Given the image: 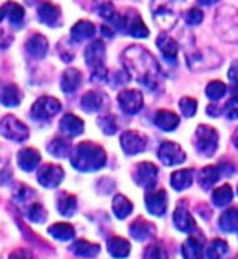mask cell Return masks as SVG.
<instances>
[{
  "instance_id": "3",
  "label": "cell",
  "mask_w": 238,
  "mask_h": 259,
  "mask_svg": "<svg viewBox=\"0 0 238 259\" xmlns=\"http://www.w3.org/2000/svg\"><path fill=\"white\" fill-rule=\"evenodd\" d=\"M113 24L122 32H127V34L136 39H144L149 36V29L143 23L141 16L135 12H128L127 15H117V18L113 20Z\"/></svg>"
},
{
  "instance_id": "19",
  "label": "cell",
  "mask_w": 238,
  "mask_h": 259,
  "mask_svg": "<svg viewBox=\"0 0 238 259\" xmlns=\"http://www.w3.org/2000/svg\"><path fill=\"white\" fill-rule=\"evenodd\" d=\"M157 47L167 62H170V63L175 62L177 54H178V44L167 34V32H161L157 36Z\"/></svg>"
},
{
  "instance_id": "40",
  "label": "cell",
  "mask_w": 238,
  "mask_h": 259,
  "mask_svg": "<svg viewBox=\"0 0 238 259\" xmlns=\"http://www.w3.org/2000/svg\"><path fill=\"white\" fill-rule=\"evenodd\" d=\"M94 8H96V13L102 16L104 20L113 23V20L117 18L115 8H113V5L109 2V0H94Z\"/></svg>"
},
{
  "instance_id": "27",
  "label": "cell",
  "mask_w": 238,
  "mask_h": 259,
  "mask_svg": "<svg viewBox=\"0 0 238 259\" xmlns=\"http://www.w3.org/2000/svg\"><path fill=\"white\" fill-rule=\"evenodd\" d=\"M104 105H105V96L102 93L89 91V93H86L83 97H81V107H83L89 113L102 110Z\"/></svg>"
},
{
  "instance_id": "18",
  "label": "cell",
  "mask_w": 238,
  "mask_h": 259,
  "mask_svg": "<svg viewBox=\"0 0 238 259\" xmlns=\"http://www.w3.org/2000/svg\"><path fill=\"white\" fill-rule=\"evenodd\" d=\"M60 130L62 132L73 138V136H80L81 133L85 132V121L81 120L80 117L73 115V113H65L60 120Z\"/></svg>"
},
{
  "instance_id": "1",
  "label": "cell",
  "mask_w": 238,
  "mask_h": 259,
  "mask_svg": "<svg viewBox=\"0 0 238 259\" xmlns=\"http://www.w3.org/2000/svg\"><path fill=\"white\" fill-rule=\"evenodd\" d=\"M122 62L128 70L130 76H135L147 89H155L159 86L161 67L155 62L154 57L147 51H144L143 47L139 46L128 47L122 55Z\"/></svg>"
},
{
  "instance_id": "44",
  "label": "cell",
  "mask_w": 238,
  "mask_h": 259,
  "mask_svg": "<svg viewBox=\"0 0 238 259\" xmlns=\"http://www.w3.org/2000/svg\"><path fill=\"white\" fill-rule=\"evenodd\" d=\"M144 259H169V257L161 243H151V245L144 249Z\"/></svg>"
},
{
  "instance_id": "38",
  "label": "cell",
  "mask_w": 238,
  "mask_h": 259,
  "mask_svg": "<svg viewBox=\"0 0 238 259\" xmlns=\"http://www.w3.org/2000/svg\"><path fill=\"white\" fill-rule=\"evenodd\" d=\"M47 149L54 157H67L71 151V146L67 140H63V138H55V140L49 143Z\"/></svg>"
},
{
  "instance_id": "6",
  "label": "cell",
  "mask_w": 238,
  "mask_h": 259,
  "mask_svg": "<svg viewBox=\"0 0 238 259\" xmlns=\"http://www.w3.org/2000/svg\"><path fill=\"white\" fill-rule=\"evenodd\" d=\"M217 29L220 36L238 42V12H233V15H227V8H220L217 12Z\"/></svg>"
},
{
  "instance_id": "4",
  "label": "cell",
  "mask_w": 238,
  "mask_h": 259,
  "mask_svg": "<svg viewBox=\"0 0 238 259\" xmlns=\"http://www.w3.org/2000/svg\"><path fill=\"white\" fill-rule=\"evenodd\" d=\"M0 135L7 140H12L15 143H23L28 140L29 136V130L28 126L20 121L13 115H5L0 121Z\"/></svg>"
},
{
  "instance_id": "50",
  "label": "cell",
  "mask_w": 238,
  "mask_h": 259,
  "mask_svg": "<svg viewBox=\"0 0 238 259\" xmlns=\"http://www.w3.org/2000/svg\"><path fill=\"white\" fill-rule=\"evenodd\" d=\"M91 79L94 83H104L105 79H107V70L105 67H97L91 71Z\"/></svg>"
},
{
  "instance_id": "21",
  "label": "cell",
  "mask_w": 238,
  "mask_h": 259,
  "mask_svg": "<svg viewBox=\"0 0 238 259\" xmlns=\"http://www.w3.org/2000/svg\"><path fill=\"white\" fill-rule=\"evenodd\" d=\"M154 123L157 128L164 130V132H174V130L178 126L180 118L175 112L170 110H157L154 115Z\"/></svg>"
},
{
  "instance_id": "57",
  "label": "cell",
  "mask_w": 238,
  "mask_h": 259,
  "mask_svg": "<svg viewBox=\"0 0 238 259\" xmlns=\"http://www.w3.org/2000/svg\"><path fill=\"white\" fill-rule=\"evenodd\" d=\"M235 259H238V256H236V257H235Z\"/></svg>"
},
{
  "instance_id": "51",
  "label": "cell",
  "mask_w": 238,
  "mask_h": 259,
  "mask_svg": "<svg viewBox=\"0 0 238 259\" xmlns=\"http://www.w3.org/2000/svg\"><path fill=\"white\" fill-rule=\"evenodd\" d=\"M8 259H32V253L29 249L20 248V249H15L13 253L8 256Z\"/></svg>"
},
{
  "instance_id": "13",
  "label": "cell",
  "mask_w": 238,
  "mask_h": 259,
  "mask_svg": "<svg viewBox=\"0 0 238 259\" xmlns=\"http://www.w3.org/2000/svg\"><path fill=\"white\" fill-rule=\"evenodd\" d=\"M146 207L152 215H164L167 210V193L164 190H149L146 193Z\"/></svg>"
},
{
  "instance_id": "26",
  "label": "cell",
  "mask_w": 238,
  "mask_h": 259,
  "mask_svg": "<svg viewBox=\"0 0 238 259\" xmlns=\"http://www.w3.org/2000/svg\"><path fill=\"white\" fill-rule=\"evenodd\" d=\"M96 34V26L91 21H86V20H81L78 21L75 26L71 28L70 36L75 42H83V40L91 39Z\"/></svg>"
},
{
  "instance_id": "29",
  "label": "cell",
  "mask_w": 238,
  "mask_h": 259,
  "mask_svg": "<svg viewBox=\"0 0 238 259\" xmlns=\"http://www.w3.org/2000/svg\"><path fill=\"white\" fill-rule=\"evenodd\" d=\"M39 162H41V154L36 149L26 148L18 152V164L24 172H32L39 165Z\"/></svg>"
},
{
  "instance_id": "9",
  "label": "cell",
  "mask_w": 238,
  "mask_h": 259,
  "mask_svg": "<svg viewBox=\"0 0 238 259\" xmlns=\"http://www.w3.org/2000/svg\"><path fill=\"white\" fill-rule=\"evenodd\" d=\"M157 177H159V170L151 162H141L138 164L135 170V182L146 188L147 191L154 190L155 183H157Z\"/></svg>"
},
{
  "instance_id": "16",
  "label": "cell",
  "mask_w": 238,
  "mask_h": 259,
  "mask_svg": "<svg viewBox=\"0 0 238 259\" xmlns=\"http://www.w3.org/2000/svg\"><path fill=\"white\" fill-rule=\"evenodd\" d=\"M104 59H105V46L102 40H93L91 44L86 47L85 51V60L91 67V70L97 67H104Z\"/></svg>"
},
{
  "instance_id": "15",
  "label": "cell",
  "mask_w": 238,
  "mask_h": 259,
  "mask_svg": "<svg viewBox=\"0 0 238 259\" xmlns=\"http://www.w3.org/2000/svg\"><path fill=\"white\" fill-rule=\"evenodd\" d=\"M174 224L180 232L194 233L196 230H198L193 215L190 214V210H188L183 204H178L177 209L174 210Z\"/></svg>"
},
{
  "instance_id": "10",
  "label": "cell",
  "mask_w": 238,
  "mask_h": 259,
  "mask_svg": "<svg viewBox=\"0 0 238 259\" xmlns=\"http://www.w3.org/2000/svg\"><path fill=\"white\" fill-rule=\"evenodd\" d=\"M120 144H122V149L125 151V154H128V156H135V154H139L146 149L147 138L139 132L130 130V132H125L120 136Z\"/></svg>"
},
{
  "instance_id": "11",
  "label": "cell",
  "mask_w": 238,
  "mask_h": 259,
  "mask_svg": "<svg viewBox=\"0 0 238 259\" xmlns=\"http://www.w3.org/2000/svg\"><path fill=\"white\" fill-rule=\"evenodd\" d=\"M63 168L55 164H46L39 168L37 172V182L44 186V188H57L63 180Z\"/></svg>"
},
{
  "instance_id": "30",
  "label": "cell",
  "mask_w": 238,
  "mask_h": 259,
  "mask_svg": "<svg viewBox=\"0 0 238 259\" xmlns=\"http://www.w3.org/2000/svg\"><path fill=\"white\" fill-rule=\"evenodd\" d=\"M71 251L80 257H96L101 253V246L88 240H78L71 245Z\"/></svg>"
},
{
  "instance_id": "22",
  "label": "cell",
  "mask_w": 238,
  "mask_h": 259,
  "mask_svg": "<svg viewBox=\"0 0 238 259\" xmlns=\"http://www.w3.org/2000/svg\"><path fill=\"white\" fill-rule=\"evenodd\" d=\"M182 256L185 259H204V243L203 238L190 237L182 245Z\"/></svg>"
},
{
  "instance_id": "45",
  "label": "cell",
  "mask_w": 238,
  "mask_h": 259,
  "mask_svg": "<svg viewBox=\"0 0 238 259\" xmlns=\"http://www.w3.org/2000/svg\"><path fill=\"white\" fill-rule=\"evenodd\" d=\"M180 110L185 117H193L198 110V102L193 97H183V99H180Z\"/></svg>"
},
{
  "instance_id": "8",
  "label": "cell",
  "mask_w": 238,
  "mask_h": 259,
  "mask_svg": "<svg viewBox=\"0 0 238 259\" xmlns=\"http://www.w3.org/2000/svg\"><path fill=\"white\" fill-rule=\"evenodd\" d=\"M157 156L164 165H178V164H183L186 159V154L180 148V144L172 143V141H164L159 146Z\"/></svg>"
},
{
  "instance_id": "55",
  "label": "cell",
  "mask_w": 238,
  "mask_h": 259,
  "mask_svg": "<svg viewBox=\"0 0 238 259\" xmlns=\"http://www.w3.org/2000/svg\"><path fill=\"white\" fill-rule=\"evenodd\" d=\"M233 144H235L236 148H238V130H236V132H235V135H233Z\"/></svg>"
},
{
  "instance_id": "7",
  "label": "cell",
  "mask_w": 238,
  "mask_h": 259,
  "mask_svg": "<svg viewBox=\"0 0 238 259\" xmlns=\"http://www.w3.org/2000/svg\"><path fill=\"white\" fill-rule=\"evenodd\" d=\"M62 110V104L59 99L55 97H39V99L32 104V109H31V115L34 117L36 120L41 121H46L49 118H52L54 115H57Z\"/></svg>"
},
{
  "instance_id": "33",
  "label": "cell",
  "mask_w": 238,
  "mask_h": 259,
  "mask_svg": "<svg viewBox=\"0 0 238 259\" xmlns=\"http://www.w3.org/2000/svg\"><path fill=\"white\" fill-rule=\"evenodd\" d=\"M107 249H109L110 256L117 257V259H123V257H127L130 254L131 246H130V241H127L125 238L112 237L107 241Z\"/></svg>"
},
{
  "instance_id": "12",
  "label": "cell",
  "mask_w": 238,
  "mask_h": 259,
  "mask_svg": "<svg viewBox=\"0 0 238 259\" xmlns=\"http://www.w3.org/2000/svg\"><path fill=\"white\" fill-rule=\"evenodd\" d=\"M143 94L138 91V89H127V91H122L118 94V105L122 110L128 113V115H135L139 110L143 109Z\"/></svg>"
},
{
  "instance_id": "42",
  "label": "cell",
  "mask_w": 238,
  "mask_h": 259,
  "mask_svg": "<svg viewBox=\"0 0 238 259\" xmlns=\"http://www.w3.org/2000/svg\"><path fill=\"white\" fill-rule=\"evenodd\" d=\"M227 93V86L222 83V81H211V83L206 86V96L211 101H219L222 99Z\"/></svg>"
},
{
  "instance_id": "43",
  "label": "cell",
  "mask_w": 238,
  "mask_h": 259,
  "mask_svg": "<svg viewBox=\"0 0 238 259\" xmlns=\"http://www.w3.org/2000/svg\"><path fill=\"white\" fill-rule=\"evenodd\" d=\"M26 215L31 222H36V224H43L47 219V212L41 202H32L26 210Z\"/></svg>"
},
{
  "instance_id": "20",
  "label": "cell",
  "mask_w": 238,
  "mask_h": 259,
  "mask_svg": "<svg viewBox=\"0 0 238 259\" xmlns=\"http://www.w3.org/2000/svg\"><path fill=\"white\" fill-rule=\"evenodd\" d=\"M49 51V42L43 34H32L26 42V52L32 59H44Z\"/></svg>"
},
{
  "instance_id": "36",
  "label": "cell",
  "mask_w": 238,
  "mask_h": 259,
  "mask_svg": "<svg viewBox=\"0 0 238 259\" xmlns=\"http://www.w3.org/2000/svg\"><path fill=\"white\" fill-rule=\"evenodd\" d=\"M233 199V190L230 185H222L212 191V202L217 207H224Z\"/></svg>"
},
{
  "instance_id": "25",
  "label": "cell",
  "mask_w": 238,
  "mask_h": 259,
  "mask_svg": "<svg viewBox=\"0 0 238 259\" xmlns=\"http://www.w3.org/2000/svg\"><path fill=\"white\" fill-rule=\"evenodd\" d=\"M193 175L194 172L191 168H182L177 170L170 175V185L175 191H183L186 188H190L193 183Z\"/></svg>"
},
{
  "instance_id": "54",
  "label": "cell",
  "mask_w": 238,
  "mask_h": 259,
  "mask_svg": "<svg viewBox=\"0 0 238 259\" xmlns=\"http://www.w3.org/2000/svg\"><path fill=\"white\" fill-rule=\"evenodd\" d=\"M101 31H102L107 37H112V36H113V31H110V28H107V26H102Z\"/></svg>"
},
{
  "instance_id": "5",
  "label": "cell",
  "mask_w": 238,
  "mask_h": 259,
  "mask_svg": "<svg viewBox=\"0 0 238 259\" xmlns=\"http://www.w3.org/2000/svg\"><path fill=\"white\" fill-rule=\"evenodd\" d=\"M196 149H198L203 156H212L217 151L219 146V135L216 128L208 126V125H200L196 130Z\"/></svg>"
},
{
  "instance_id": "17",
  "label": "cell",
  "mask_w": 238,
  "mask_h": 259,
  "mask_svg": "<svg viewBox=\"0 0 238 259\" xmlns=\"http://www.w3.org/2000/svg\"><path fill=\"white\" fill-rule=\"evenodd\" d=\"M155 233V225L151 224L146 219H136V221L130 225V235L133 237L136 241H146L154 237Z\"/></svg>"
},
{
  "instance_id": "56",
  "label": "cell",
  "mask_w": 238,
  "mask_h": 259,
  "mask_svg": "<svg viewBox=\"0 0 238 259\" xmlns=\"http://www.w3.org/2000/svg\"><path fill=\"white\" fill-rule=\"evenodd\" d=\"M4 16H7V13H5V8H0V21L4 20Z\"/></svg>"
},
{
  "instance_id": "48",
  "label": "cell",
  "mask_w": 238,
  "mask_h": 259,
  "mask_svg": "<svg viewBox=\"0 0 238 259\" xmlns=\"http://www.w3.org/2000/svg\"><path fill=\"white\" fill-rule=\"evenodd\" d=\"M185 21L191 26H196V24H201L203 21V12L200 10L198 7H193L190 8L186 13H185Z\"/></svg>"
},
{
  "instance_id": "14",
  "label": "cell",
  "mask_w": 238,
  "mask_h": 259,
  "mask_svg": "<svg viewBox=\"0 0 238 259\" xmlns=\"http://www.w3.org/2000/svg\"><path fill=\"white\" fill-rule=\"evenodd\" d=\"M37 16L41 23H44L46 26L57 28L62 21V10L51 2H44L37 8Z\"/></svg>"
},
{
  "instance_id": "31",
  "label": "cell",
  "mask_w": 238,
  "mask_h": 259,
  "mask_svg": "<svg viewBox=\"0 0 238 259\" xmlns=\"http://www.w3.org/2000/svg\"><path fill=\"white\" fill-rule=\"evenodd\" d=\"M0 102L5 107H16L21 102V93L16 84H5L0 89Z\"/></svg>"
},
{
  "instance_id": "52",
  "label": "cell",
  "mask_w": 238,
  "mask_h": 259,
  "mask_svg": "<svg viewBox=\"0 0 238 259\" xmlns=\"http://www.w3.org/2000/svg\"><path fill=\"white\" fill-rule=\"evenodd\" d=\"M208 113H209V115H219V109H217V105H209V107H208Z\"/></svg>"
},
{
  "instance_id": "39",
  "label": "cell",
  "mask_w": 238,
  "mask_h": 259,
  "mask_svg": "<svg viewBox=\"0 0 238 259\" xmlns=\"http://www.w3.org/2000/svg\"><path fill=\"white\" fill-rule=\"evenodd\" d=\"M228 251V245L220 238H216L209 243L208 251H206V256L208 259H224L225 254Z\"/></svg>"
},
{
  "instance_id": "34",
  "label": "cell",
  "mask_w": 238,
  "mask_h": 259,
  "mask_svg": "<svg viewBox=\"0 0 238 259\" xmlns=\"http://www.w3.org/2000/svg\"><path fill=\"white\" fill-rule=\"evenodd\" d=\"M219 227L228 233L238 230V207H230L224 210L219 217Z\"/></svg>"
},
{
  "instance_id": "46",
  "label": "cell",
  "mask_w": 238,
  "mask_h": 259,
  "mask_svg": "<svg viewBox=\"0 0 238 259\" xmlns=\"http://www.w3.org/2000/svg\"><path fill=\"white\" fill-rule=\"evenodd\" d=\"M97 123H99L101 130L105 133V135H113L117 133V121H115V117L112 115H104L97 120Z\"/></svg>"
},
{
  "instance_id": "32",
  "label": "cell",
  "mask_w": 238,
  "mask_h": 259,
  "mask_svg": "<svg viewBox=\"0 0 238 259\" xmlns=\"http://www.w3.org/2000/svg\"><path fill=\"white\" fill-rule=\"evenodd\" d=\"M49 235L59 241H70L75 238V229L67 222H57L49 227Z\"/></svg>"
},
{
  "instance_id": "28",
  "label": "cell",
  "mask_w": 238,
  "mask_h": 259,
  "mask_svg": "<svg viewBox=\"0 0 238 259\" xmlns=\"http://www.w3.org/2000/svg\"><path fill=\"white\" fill-rule=\"evenodd\" d=\"M220 177H222V172H220L219 165H208V167H204L200 172L198 182H200L203 190H211L212 186L217 183V180H219Z\"/></svg>"
},
{
  "instance_id": "35",
  "label": "cell",
  "mask_w": 238,
  "mask_h": 259,
  "mask_svg": "<svg viewBox=\"0 0 238 259\" xmlns=\"http://www.w3.org/2000/svg\"><path fill=\"white\" fill-rule=\"evenodd\" d=\"M5 13L10 20V24L13 28H20L24 21V8L15 2H7L5 4Z\"/></svg>"
},
{
  "instance_id": "41",
  "label": "cell",
  "mask_w": 238,
  "mask_h": 259,
  "mask_svg": "<svg viewBox=\"0 0 238 259\" xmlns=\"http://www.w3.org/2000/svg\"><path fill=\"white\" fill-rule=\"evenodd\" d=\"M59 212L65 217H71L73 214H75L76 210V198L71 196V194H65V196H62L59 199Z\"/></svg>"
},
{
  "instance_id": "24",
  "label": "cell",
  "mask_w": 238,
  "mask_h": 259,
  "mask_svg": "<svg viewBox=\"0 0 238 259\" xmlns=\"http://www.w3.org/2000/svg\"><path fill=\"white\" fill-rule=\"evenodd\" d=\"M212 59H220V57L214 51H206V54L200 52V54H196V55H188V65H190V68H193V70L217 67L219 63L211 62Z\"/></svg>"
},
{
  "instance_id": "53",
  "label": "cell",
  "mask_w": 238,
  "mask_h": 259,
  "mask_svg": "<svg viewBox=\"0 0 238 259\" xmlns=\"http://www.w3.org/2000/svg\"><path fill=\"white\" fill-rule=\"evenodd\" d=\"M219 0H198V5H212V4H217Z\"/></svg>"
},
{
  "instance_id": "23",
  "label": "cell",
  "mask_w": 238,
  "mask_h": 259,
  "mask_svg": "<svg viewBox=\"0 0 238 259\" xmlns=\"http://www.w3.org/2000/svg\"><path fill=\"white\" fill-rule=\"evenodd\" d=\"M81 81H83V76H81V73L76 68H67L62 75L60 88L63 93L71 94L81 86Z\"/></svg>"
},
{
  "instance_id": "2",
  "label": "cell",
  "mask_w": 238,
  "mask_h": 259,
  "mask_svg": "<svg viewBox=\"0 0 238 259\" xmlns=\"http://www.w3.org/2000/svg\"><path fill=\"white\" fill-rule=\"evenodd\" d=\"M107 154L99 144L94 143H80L71 154V165L80 172H96L105 165Z\"/></svg>"
},
{
  "instance_id": "37",
  "label": "cell",
  "mask_w": 238,
  "mask_h": 259,
  "mask_svg": "<svg viewBox=\"0 0 238 259\" xmlns=\"http://www.w3.org/2000/svg\"><path fill=\"white\" fill-rule=\"evenodd\" d=\"M112 209H113V214H115L118 219H125L131 214V210H133V204H131V201L123 196V194H117L115 198H113V202H112Z\"/></svg>"
},
{
  "instance_id": "47",
  "label": "cell",
  "mask_w": 238,
  "mask_h": 259,
  "mask_svg": "<svg viewBox=\"0 0 238 259\" xmlns=\"http://www.w3.org/2000/svg\"><path fill=\"white\" fill-rule=\"evenodd\" d=\"M224 113L227 118L238 120V96H233L232 99H228V102L224 107Z\"/></svg>"
},
{
  "instance_id": "49",
  "label": "cell",
  "mask_w": 238,
  "mask_h": 259,
  "mask_svg": "<svg viewBox=\"0 0 238 259\" xmlns=\"http://www.w3.org/2000/svg\"><path fill=\"white\" fill-rule=\"evenodd\" d=\"M32 196H34V191H32L26 185H18V188H16V191H15V199L18 202H26Z\"/></svg>"
}]
</instances>
